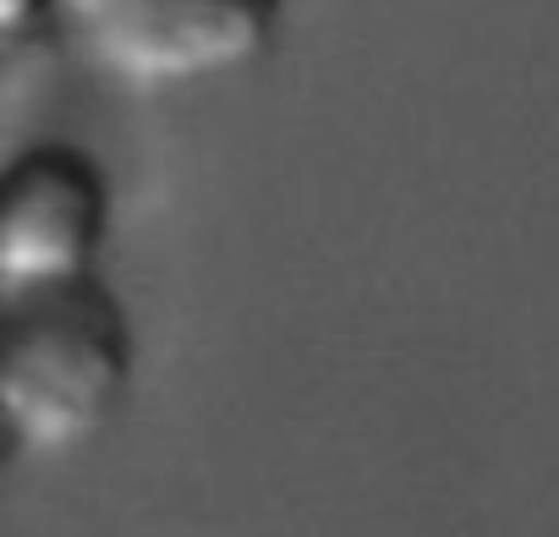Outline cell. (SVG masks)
<instances>
[{
	"mask_svg": "<svg viewBox=\"0 0 559 537\" xmlns=\"http://www.w3.org/2000/svg\"><path fill=\"white\" fill-rule=\"evenodd\" d=\"M45 28H61V0H0V50L17 56Z\"/></svg>",
	"mask_w": 559,
	"mask_h": 537,
	"instance_id": "4",
	"label": "cell"
},
{
	"mask_svg": "<svg viewBox=\"0 0 559 537\" xmlns=\"http://www.w3.org/2000/svg\"><path fill=\"white\" fill-rule=\"evenodd\" d=\"M280 0H61V28L127 88H192L252 67Z\"/></svg>",
	"mask_w": 559,
	"mask_h": 537,
	"instance_id": "2",
	"label": "cell"
},
{
	"mask_svg": "<svg viewBox=\"0 0 559 537\" xmlns=\"http://www.w3.org/2000/svg\"><path fill=\"white\" fill-rule=\"evenodd\" d=\"M132 368V319L99 275L7 297L0 417L23 455H72L94 444L116 422Z\"/></svg>",
	"mask_w": 559,
	"mask_h": 537,
	"instance_id": "1",
	"label": "cell"
},
{
	"mask_svg": "<svg viewBox=\"0 0 559 537\" xmlns=\"http://www.w3.org/2000/svg\"><path fill=\"white\" fill-rule=\"evenodd\" d=\"M110 236L105 165L78 143H34L0 176V291L23 297L94 275Z\"/></svg>",
	"mask_w": 559,
	"mask_h": 537,
	"instance_id": "3",
	"label": "cell"
}]
</instances>
